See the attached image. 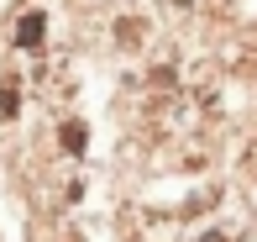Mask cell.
<instances>
[{"mask_svg": "<svg viewBox=\"0 0 257 242\" xmlns=\"http://www.w3.org/2000/svg\"><path fill=\"white\" fill-rule=\"evenodd\" d=\"M42 37V16H32V21H21V42H37Z\"/></svg>", "mask_w": 257, "mask_h": 242, "instance_id": "obj_1", "label": "cell"}]
</instances>
